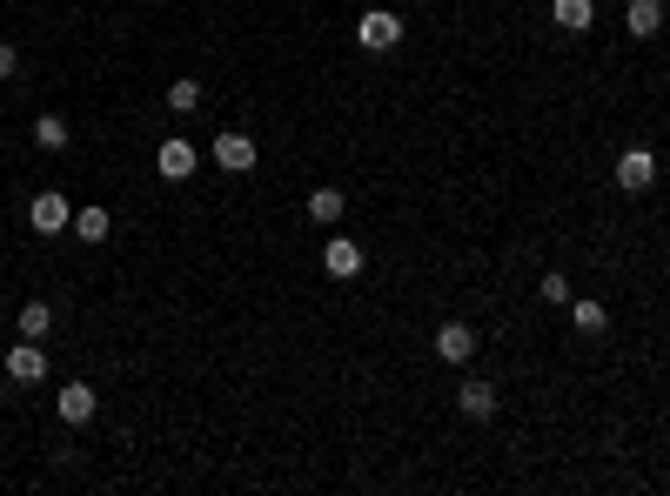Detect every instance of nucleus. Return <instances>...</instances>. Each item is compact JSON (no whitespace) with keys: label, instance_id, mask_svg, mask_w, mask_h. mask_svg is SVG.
<instances>
[{"label":"nucleus","instance_id":"1","mask_svg":"<svg viewBox=\"0 0 670 496\" xmlns=\"http://www.w3.org/2000/svg\"><path fill=\"white\" fill-rule=\"evenodd\" d=\"M356 41L369 47V54H389V47L402 41V14H389V7H369L356 21Z\"/></svg>","mask_w":670,"mask_h":496},{"label":"nucleus","instance_id":"2","mask_svg":"<svg viewBox=\"0 0 670 496\" xmlns=\"http://www.w3.org/2000/svg\"><path fill=\"white\" fill-rule=\"evenodd\" d=\"M215 161H222V175H248V168L262 161V148L248 135H235V128H222V135H215Z\"/></svg>","mask_w":670,"mask_h":496},{"label":"nucleus","instance_id":"3","mask_svg":"<svg viewBox=\"0 0 670 496\" xmlns=\"http://www.w3.org/2000/svg\"><path fill=\"white\" fill-rule=\"evenodd\" d=\"M47 376V349L41 342H14V349H7V383H41Z\"/></svg>","mask_w":670,"mask_h":496},{"label":"nucleus","instance_id":"4","mask_svg":"<svg viewBox=\"0 0 670 496\" xmlns=\"http://www.w3.org/2000/svg\"><path fill=\"white\" fill-rule=\"evenodd\" d=\"M322 269H329L335 282L362 275V242H349V235H329V242H322Z\"/></svg>","mask_w":670,"mask_h":496},{"label":"nucleus","instance_id":"5","mask_svg":"<svg viewBox=\"0 0 670 496\" xmlns=\"http://www.w3.org/2000/svg\"><path fill=\"white\" fill-rule=\"evenodd\" d=\"M650 181H657V155H650V148H630V155L617 161V188H624V195H644Z\"/></svg>","mask_w":670,"mask_h":496},{"label":"nucleus","instance_id":"6","mask_svg":"<svg viewBox=\"0 0 670 496\" xmlns=\"http://www.w3.org/2000/svg\"><path fill=\"white\" fill-rule=\"evenodd\" d=\"M456 409H463L469 423H490V416H496V383H483V376H469V383L456 389Z\"/></svg>","mask_w":670,"mask_h":496},{"label":"nucleus","instance_id":"7","mask_svg":"<svg viewBox=\"0 0 670 496\" xmlns=\"http://www.w3.org/2000/svg\"><path fill=\"white\" fill-rule=\"evenodd\" d=\"M436 356L443 362H469L476 356V329H469V322H443V329H436Z\"/></svg>","mask_w":670,"mask_h":496},{"label":"nucleus","instance_id":"8","mask_svg":"<svg viewBox=\"0 0 670 496\" xmlns=\"http://www.w3.org/2000/svg\"><path fill=\"white\" fill-rule=\"evenodd\" d=\"M27 222L41 228V235H61V228H67V195H54V188H47V195H34Z\"/></svg>","mask_w":670,"mask_h":496},{"label":"nucleus","instance_id":"9","mask_svg":"<svg viewBox=\"0 0 670 496\" xmlns=\"http://www.w3.org/2000/svg\"><path fill=\"white\" fill-rule=\"evenodd\" d=\"M624 27L637 41H657V27H664V0H630L624 7Z\"/></svg>","mask_w":670,"mask_h":496},{"label":"nucleus","instance_id":"10","mask_svg":"<svg viewBox=\"0 0 670 496\" xmlns=\"http://www.w3.org/2000/svg\"><path fill=\"white\" fill-rule=\"evenodd\" d=\"M155 168H161V175H168V181H188V175H195V148H188V141H161V155H155Z\"/></svg>","mask_w":670,"mask_h":496},{"label":"nucleus","instance_id":"11","mask_svg":"<svg viewBox=\"0 0 670 496\" xmlns=\"http://www.w3.org/2000/svg\"><path fill=\"white\" fill-rule=\"evenodd\" d=\"M54 409H61V423H67V429L88 423V416H94V389H88V383H67L61 396H54Z\"/></svg>","mask_w":670,"mask_h":496},{"label":"nucleus","instance_id":"12","mask_svg":"<svg viewBox=\"0 0 670 496\" xmlns=\"http://www.w3.org/2000/svg\"><path fill=\"white\" fill-rule=\"evenodd\" d=\"M108 235H114V215H108V208H81V215H74V242H108Z\"/></svg>","mask_w":670,"mask_h":496},{"label":"nucleus","instance_id":"13","mask_svg":"<svg viewBox=\"0 0 670 496\" xmlns=\"http://www.w3.org/2000/svg\"><path fill=\"white\" fill-rule=\"evenodd\" d=\"M550 21H557L563 34H583V27L597 21V7H590V0H557V7H550Z\"/></svg>","mask_w":670,"mask_h":496},{"label":"nucleus","instance_id":"14","mask_svg":"<svg viewBox=\"0 0 670 496\" xmlns=\"http://www.w3.org/2000/svg\"><path fill=\"white\" fill-rule=\"evenodd\" d=\"M168 108H175V114H195L201 108V81H195V74H175V81H168Z\"/></svg>","mask_w":670,"mask_h":496},{"label":"nucleus","instance_id":"15","mask_svg":"<svg viewBox=\"0 0 670 496\" xmlns=\"http://www.w3.org/2000/svg\"><path fill=\"white\" fill-rule=\"evenodd\" d=\"M34 141H41L47 155H61V148H67V121H61V114H41V121H34Z\"/></svg>","mask_w":670,"mask_h":496},{"label":"nucleus","instance_id":"16","mask_svg":"<svg viewBox=\"0 0 670 496\" xmlns=\"http://www.w3.org/2000/svg\"><path fill=\"white\" fill-rule=\"evenodd\" d=\"M47 329H54V309H47V302H27V309H21V336H27V342H41Z\"/></svg>","mask_w":670,"mask_h":496},{"label":"nucleus","instance_id":"17","mask_svg":"<svg viewBox=\"0 0 670 496\" xmlns=\"http://www.w3.org/2000/svg\"><path fill=\"white\" fill-rule=\"evenodd\" d=\"M570 322H577V336H603V302H570Z\"/></svg>","mask_w":670,"mask_h":496},{"label":"nucleus","instance_id":"18","mask_svg":"<svg viewBox=\"0 0 670 496\" xmlns=\"http://www.w3.org/2000/svg\"><path fill=\"white\" fill-rule=\"evenodd\" d=\"M309 215H315V222H342V188H315Z\"/></svg>","mask_w":670,"mask_h":496},{"label":"nucleus","instance_id":"19","mask_svg":"<svg viewBox=\"0 0 670 496\" xmlns=\"http://www.w3.org/2000/svg\"><path fill=\"white\" fill-rule=\"evenodd\" d=\"M543 302H550V309H563V302H570V282H563V275H557V269L543 275Z\"/></svg>","mask_w":670,"mask_h":496},{"label":"nucleus","instance_id":"20","mask_svg":"<svg viewBox=\"0 0 670 496\" xmlns=\"http://www.w3.org/2000/svg\"><path fill=\"white\" fill-rule=\"evenodd\" d=\"M14 68H21V61H14V47L0 41V81H14Z\"/></svg>","mask_w":670,"mask_h":496}]
</instances>
